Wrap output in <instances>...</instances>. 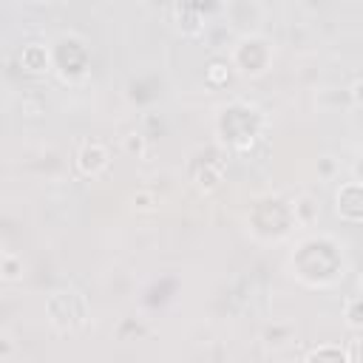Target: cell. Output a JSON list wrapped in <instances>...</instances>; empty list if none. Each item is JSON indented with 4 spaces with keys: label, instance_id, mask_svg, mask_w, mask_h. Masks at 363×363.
<instances>
[{
    "label": "cell",
    "instance_id": "1",
    "mask_svg": "<svg viewBox=\"0 0 363 363\" xmlns=\"http://www.w3.org/2000/svg\"><path fill=\"white\" fill-rule=\"evenodd\" d=\"M48 318L57 329L62 332H71V329H79L85 323V315H88V306H85V298L79 289H57L48 295Z\"/></svg>",
    "mask_w": 363,
    "mask_h": 363
},
{
    "label": "cell",
    "instance_id": "3",
    "mask_svg": "<svg viewBox=\"0 0 363 363\" xmlns=\"http://www.w3.org/2000/svg\"><path fill=\"white\" fill-rule=\"evenodd\" d=\"M337 213L349 221H360L363 218V182H349L337 190L335 196Z\"/></svg>",
    "mask_w": 363,
    "mask_h": 363
},
{
    "label": "cell",
    "instance_id": "12",
    "mask_svg": "<svg viewBox=\"0 0 363 363\" xmlns=\"http://www.w3.org/2000/svg\"><path fill=\"white\" fill-rule=\"evenodd\" d=\"M352 99H354L357 105H363V77H357V79L352 82Z\"/></svg>",
    "mask_w": 363,
    "mask_h": 363
},
{
    "label": "cell",
    "instance_id": "4",
    "mask_svg": "<svg viewBox=\"0 0 363 363\" xmlns=\"http://www.w3.org/2000/svg\"><path fill=\"white\" fill-rule=\"evenodd\" d=\"M77 167L85 176H99L108 167V147L102 142H82L77 150Z\"/></svg>",
    "mask_w": 363,
    "mask_h": 363
},
{
    "label": "cell",
    "instance_id": "6",
    "mask_svg": "<svg viewBox=\"0 0 363 363\" xmlns=\"http://www.w3.org/2000/svg\"><path fill=\"white\" fill-rule=\"evenodd\" d=\"M221 176H224V167H221L218 162H204V170H201V173H193L196 184H199L201 190H213V187H218Z\"/></svg>",
    "mask_w": 363,
    "mask_h": 363
},
{
    "label": "cell",
    "instance_id": "10",
    "mask_svg": "<svg viewBox=\"0 0 363 363\" xmlns=\"http://www.w3.org/2000/svg\"><path fill=\"white\" fill-rule=\"evenodd\" d=\"M343 315H346V323H349L352 329H363V295H360V298L346 301Z\"/></svg>",
    "mask_w": 363,
    "mask_h": 363
},
{
    "label": "cell",
    "instance_id": "2",
    "mask_svg": "<svg viewBox=\"0 0 363 363\" xmlns=\"http://www.w3.org/2000/svg\"><path fill=\"white\" fill-rule=\"evenodd\" d=\"M269 62V48L261 37H244L235 48V65H241V71H264V65Z\"/></svg>",
    "mask_w": 363,
    "mask_h": 363
},
{
    "label": "cell",
    "instance_id": "13",
    "mask_svg": "<svg viewBox=\"0 0 363 363\" xmlns=\"http://www.w3.org/2000/svg\"><path fill=\"white\" fill-rule=\"evenodd\" d=\"M352 363H363V340H357L354 346H352Z\"/></svg>",
    "mask_w": 363,
    "mask_h": 363
},
{
    "label": "cell",
    "instance_id": "7",
    "mask_svg": "<svg viewBox=\"0 0 363 363\" xmlns=\"http://www.w3.org/2000/svg\"><path fill=\"white\" fill-rule=\"evenodd\" d=\"M20 60H23V68H28V71H43L48 65V54L43 45H26Z\"/></svg>",
    "mask_w": 363,
    "mask_h": 363
},
{
    "label": "cell",
    "instance_id": "5",
    "mask_svg": "<svg viewBox=\"0 0 363 363\" xmlns=\"http://www.w3.org/2000/svg\"><path fill=\"white\" fill-rule=\"evenodd\" d=\"M303 363H352V357H349V352H343V349H337V346L323 343V346L312 349V352L303 357Z\"/></svg>",
    "mask_w": 363,
    "mask_h": 363
},
{
    "label": "cell",
    "instance_id": "9",
    "mask_svg": "<svg viewBox=\"0 0 363 363\" xmlns=\"http://www.w3.org/2000/svg\"><path fill=\"white\" fill-rule=\"evenodd\" d=\"M0 272H3V281H17L20 272H23V261L14 255V252H3V261H0Z\"/></svg>",
    "mask_w": 363,
    "mask_h": 363
},
{
    "label": "cell",
    "instance_id": "14",
    "mask_svg": "<svg viewBox=\"0 0 363 363\" xmlns=\"http://www.w3.org/2000/svg\"><path fill=\"white\" fill-rule=\"evenodd\" d=\"M357 286H360V292H363V272H360V278H357Z\"/></svg>",
    "mask_w": 363,
    "mask_h": 363
},
{
    "label": "cell",
    "instance_id": "8",
    "mask_svg": "<svg viewBox=\"0 0 363 363\" xmlns=\"http://www.w3.org/2000/svg\"><path fill=\"white\" fill-rule=\"evenodd\" d=\"M128 201H130V207L139 210V213H150V210L159 204V201H156V193H153V190H145V187L136 190V193H130Z\"/></svg>",
    "mask_w": 363,
    "mask_h": 363
},
{
    "label": "cell",
    "instance_id": "11",
    "mask_svg": "<svg viewBox=\"0 0 363 363\" xmlns=\"http://www.w3.org/2000/svg\"><path fill=\"white\" fill-rule=\"evenodd\" d=\"M227 77H230L227 62L213 60V62H210V68H207V82H210V85H224V82H227Z\"/></svg>",
    "mask_w": 363,
    "mask_h": 363
}]
</instances>
